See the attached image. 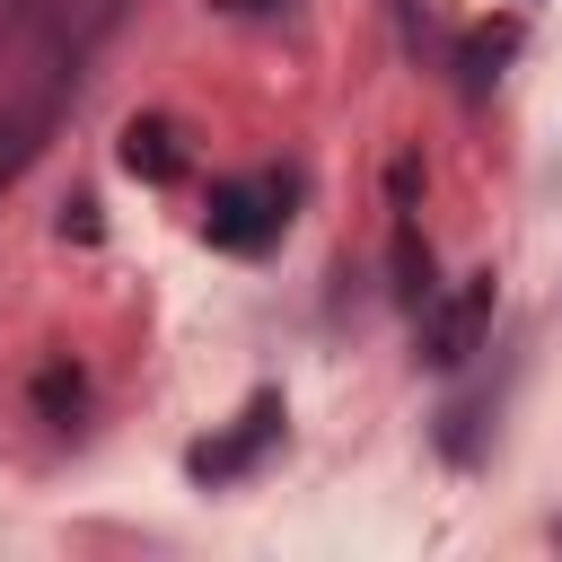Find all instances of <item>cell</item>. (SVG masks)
I'll use <instances>...</instances> for the list:
<instances>
[{
	"label": "cell",
	"mask_w": 562,
	"mask_h": 562,
	"mask_svg": "<svg viewBox=\"0 0 562 562\" xmlns=\"http://www.w3.org/2000/svg\"><path fill=\"white\" fill-rule=\"evenodd\" d=\"M272 439H281V395H255L220 439H202V448H193V483H237Z\"/></svg>",
	"instance_id": "3957f363"
},
{
	"label": "cell",
	"mask_w": 562,
	"mask_h": 562,
	"mask_svg": "<svg viewBox=\"0 0 562 562\" xmlns=\"http://www.w3.org/2000/svg\"><path fill=\"white\" fill-rule=\"evenodd\" d=\"M79 404H88V378H79L70 360H44V369H35V413L70 430V422H79Z\"/></svg>",
	"instance_id": "5b68a950"
},
{
	"label": "cell",
	"mask_w": 562,
	"mask_h": 562,
	"mask_svg": "<svg viewBox=\"0 0 562 562\" xmlns=\"http://www.w3.org/2000/svg\"><path fill=\"white\" fill-rule=\"evenodd\" d=\"M395 299H404V307L430 299V246H422L413 228H395Z\"/></svg>",
	"instance_id": "8992f818"
},
{
	"label": "cell",
	"mask_w": 562,
	"mask_h": 562,
	"mask_svg": "<svg viewBox=\"0 0 562 562\" xmlns=\"http://www.w3.org/2000/svg\"><path fill=\"white\" fill-rule=\"evenodd\" d=\"M220 9H237V18H263V9H290V0H220Z\"/></svg>",
	"instance_id": "52a82bcc"
},
{
	"label": "cell",
	"mask_w": 562,
	"mask_h": 562,
	"mask_svg": "<svg viewBox=\"0 0 562 562\" xmlns=\"http://www.w3.org/2000/svg\"><path fill=\"white\" fill-rule=\"evenodd\" d=\"M281 228H290V184L281 176H228L202 202V237L228 246V255H263Z\"/></svg>",
	"instance_id": "6da1fadb"
},
{
	"label": "cell",
	"mask_w": 562,
	"mask_h": 562,
	"mask_svg": "<svg viewBox=\"0 0 562 562\" xmlns=\"http://www.w3.org/2000/svg\"><path fill=\"white\" fill-rule=\"evenodd\" d=\"M483 325H492V272L457 281L448 299L430 290V299H422V360H430V369H465L474 342H483Z\"/></svg>",
	"instance_id": "7a4b0ae2"
},
{
	"label": "cell",
	"mask_w": 562,
	"mask_h": 562,
	"mask_svg": "<svg viewBox=\"0 0 562 562\" xmlns=\"http://www.w3.org/2000/svg\"><path fill=\"white\" fill-rule=\"evenodd\" d=\"M123 167H132L140 184H176V176H184L176 123H158V114H132V123H123Z\"/></svg>",
	"instance_id": "277c9868"
}]
</instances>
